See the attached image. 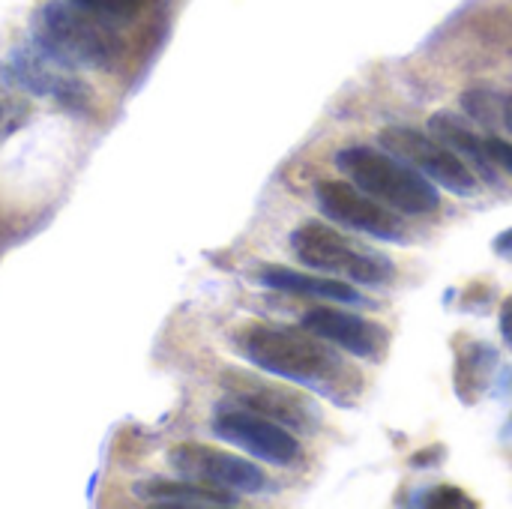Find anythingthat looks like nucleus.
<instances>
[{
  "mask_svg": "<svg viewBox=\"0 0 512 509\" xmlns=\"http://www.w3.org/2000/svg\"><path fill=\"white\" fill-rule=\"evenodd\" d=\"M237 351L261 372L309 387L339 405L360 393V375L339 357L327 339L312 330L276 327V324H246L234 336Z\"/></svg>",
  "mask_w": 512,
  "mask_h": 509,
  "instance_id": "obj_1",
  "label": "nucleus"
},
{
  "mask_svg": "<svg viewBox=\"0 0 512 509\" xmlns=\"http://www.w3.org/2000/svg\"><path fill=\"white\" fill-rule=\"evenodd\" d=\"M336 165L351 177L354 186L399 213L426 216L438 210V189L426 180L423 171L402 162L390 150L384 153L366 144H354L336 153Z\"/></svg>",
  "mask_w": 512,
  "mask_h": 509,
  "instance_id": "obj_2",
  "label": "nucleus"
},
{
  "mask_svg": "<svg viewBox=\"0 0 512 509\" xmlns=\"http://www.w3.org/2000/svg\"><path fill=\"white\" fill-rule=\"evenodd\" d=\"M33 39L39 48L63 60L66 66L78 69H108L117 60V36L93 18L90 9L60 0L39 6L33 18Z\"/></svg>",
  "mask_w": 512,
  "mask_h": 509,
  "instance_id": "obj_3",
  "label": "nucleus"
},
{
  "mask_svg": "<svg viewBox=\"0 0 512 509\" xmlns=\"http://www.w3.org/2000/svg\"><path fill=\"white\" fill-rule=\"evenodd\" d=\"M291 249L306 267L330 276H348L360 285H387L396 276L390 258L357 246L324 222H303L300 228H294Z\"/></svg>",
  "mask_w": 512,
  "mask_h": 509,
  "instance_id": "obj_4",
  "label": "nucleus"
},
{
  "mask_svg": "<svg viewBox=\"0 0 512 509\" xmlns=\"http://www.w3.org/2000/svg\"><path fill=\"white\" fill-rule=\"evenodd\" d=\"M213 435L231 447H240L243 453L267 462V465H279L288 468L297 462L300 456V444L297 438L276 420L255 414L249 408H231V405H219L216 417L210 423Z\"/></svg>",
  "mask_w": 512,
  "mask_h": 509,
  "instance_id": "obj_5",
  "label": "nucleus"
},
{
  "mask_svg": "<svg viewBox=\"0 0 512 509\" xmlns=\"http://www.w3.org/2000/svg\"><path fill=\"white\" fill-rule=\"evenodd\" d=\"M381 147L393 156L405 159L417 171H423L432 183H441L453 195H474L477 192V174L459 153H453L447 144H441L435 135H423L408 126H390L381 132Z\"/></svg>",
  "mask_w": 512,
  "mask_h": 509,
  "instance_id": "obj_6",
  "label": "nucleus"
},
{
  "mask_svg": "<svg viewBox=\"0 0 512 509\" xmlns=\"http://www.w3.org/2000/svg\"><path fill=\"white\" fill-rule=\"evenodd\" d=\"M315 198L327 219H333L351 231H363V234L387 240V243H408V234H405L408 225L396 216V210L381 204L378 198H372L369 192H363L354 183L321 180L315 186Z\"/></svg>",
  "mask_w": 512,
  "mask_h": 509,
  "instance_id": "obj_7",
  "label": "nucleus"
},
{
  "mask_svg": "<svg viewBox=\"0 0 512 509\" xmlns=\"http://www.w3.org/2000/svg\"><path fill=\"white\" fill-rule=\"evenodd\" d=\"M171 468L192 483L234 495H258L267 486V477L255 462L207 444H180L171 453Z\"/></svg>",
  "mask_w": 512,
  "mask_h": 509,
  "instance_id": "obj_8",
  "label": "nucleus"
},
{
  "mask_svg": "<svg viewBox=\"0 0 512 509\" xmlns=\"http://www.w3.org/2000/svg\"><path fill=\"white\" fill-rule=\"evenodd\" d=\"M222 387L228 390V396L237 405H243L255 414H264L282 426H291L300 432H315L321 423L318 408L309 396H303L291 387H282L276 381H264L249 372H225Z\"/></svg>",
  "mask_w": 512,
  "mask_h": 509,
  "instance_id": "obj_9",
  "label": "nucleus"
},
{
  "mask_svg": "<svg viewBox=\"0 0 512 509\" xmlns=\"http://www.w3.org/2000/svg\"><path fill=\"white\" fill-rule=\"evenodd\" d=\"M9 69H12V75L18 78V84L27 93L48 96L57 105H63L66 111H87L90 108L87 87H84L81 78H75L72 66H66L63 60L48 54L36 42L15 48L12 60H9Z\"/></svg>",
  "mask_w": 512,
  "mask_h": 509,
  "instance_id": "obj_10",
  "label": "nucleus"
},
{
  "mask_svg": "<svg viewBox=\"0 0 512 509\" xmlns=\"http://www.w3.org/2000/svg\"><path fill=\"white\" fill-rule=\"evenodd\" d=\"M303 327L312 330L315 336L327 339L330 345H336L354 357H363V360H381L390 345V336L381 324L366 321L345 309H330V306L309 309L303 315Z\"/></svg>",
  "mask_w": 512,
  "mask_h": 509,
  "instance_id": "obj_11",
  "label": "nucleus"
},
{
  "mask_svg": "<svg viewBox=\"0 0 512 509\" xmlns=\"http://www.w3.org/2000/svg\"><path fill=\"white\" fill-rule=\"evenodd\" d=\"M135 498L153 507H174V509H210V507H234L237 495L222 492L213 486H201L192 480H165V477H150L135 483Z\"/></svg>",
  "mask_w": 512,
  "mask_h": 509,
  "instance_id": "obj_12",
  "label": "nucleus"
},
{
  "mask_svg": "<svg viewBox=\"0 0 512 509\" xmlns=\"http://www.w3.org/2000/svg\"><path fill=\"white\" fill-rule=\"evenodd\" d=\"M258 282L273 288V291H285V294H300V297H315V300H336V303H363V294L357 288H351L342 279H327V276H312V273H297L279 264L261 267Z\"/></svg>",
  "mask_w": 512,
  "mask_h": 509,
  "instance_id": "obj_13",
  "label": "nucleus"
},
{
  "mask_svg": "<svg viewBox=\"0 0 512 509\" xmlns=\"http://www.w3.org/2000/svg\"><path fill=\"white\" fill-rule=\"evenodd\" d=\"M429 132H432L441 144H447L453 153H459L462 159H468V162H471V171H477V174H483L486 180L495 183V165H492V159H489L486 141H483L477 132H471L456 114H447V111L432 114V117H429Z\"/></svg>",
  "mask_w": 512,
  "mask_h": 509,
  "instance_id": "obj_14",
  "label": "nucleus"
},
{
  "mask_svg": "<svg viewBox=\"0 0 512 509\" xmlns=\"http://www.w3.org/2000/svg\"><path fill=\"white\" fill-rule=\"evenodd\" d=\"M495 363H498V351L486 342H465L456 351V393L462 402L471 405L483 396Z\"/></svg>",
  "mask_w": 512,
  "mask_h": 509,
  "instance_id": "obj_15",
  "label": "nucleus"
},
{
  "mask_svg": "<svg viewBox=\"0 0 512 509\" xmlns=\"http://www.w3.org/2000/svg\"><path fill=\"white\" fill-rule=\"evenodd\" d=\"M27 117H30L27 90L18 84L12 69L6 63H0V135L15 132Z\"/></svg>",
  "mask_w": 512,
  "mask_h": 509,
  "instance_id": "obj_16",
  "label": "nucleus"
},
{
  "mask_svg": "<svg viewBox=\"0 0 512 509\" xmlns=\"http://www.w3.org/2000/svg\"><path fill=\"white\" fill-rule=\"evenodd\" d=\"M462 108L483 126H498L504 120V99L486 87H474L462 93Z\"/></svg>",
  "mask_w": 512,
  "mask_h": 509,
  "instance_id": "obj_17",
  "label": "nucleus"
},
{
  "mask_svg": "<svg viewBox=\"0 0 512 509\" xmlns=\"http://www.w3.org/2000/svg\"><path fill=\"white\" fill-rule=\"evenodd\" d=\"M420 504L423 507H474V501L453 486H438V489L426 492V498Z\"/></svg>",
  "mask_w": 512,
  "mask_h": 509,
  "instance_id": "obj_18",
  "label": "nucleus"
},
{
  "mask_svg": "<svg viewBox=\"0 0 512 509\" xmlns=\"http://www.w3.org/2000/svg\"><path fill=\"white\" fill-rule=\"evenodd\" d=\"M144 6H147V0H102L99 3V12L126 21V18H135Z\"/></svg>",
  "mask_w": 512,
  "mask_h": 509,
  "instance_id": "obj_19",
  "label": "nucleus"
},
{
  "mask_svg": "<svg viewBox=\"0 0 512 509\" xmlns=\"http://www.w3.org/2000/svg\"><path fill=\"white\" fill-rule=\"evenodd\" d=\"M486 150H489V159L492 165L504 168L507 174H512V144L510 141H501V138H486Z\"/></svg>",
  "mask_w": 512,
  "mask_h": 509,
  "instance_id": "obj_20",
  "label": "nucleus"
},
{
  "mask_svg": "<svg viewBox=\"0 0 512 509\" xmlns=\"http://www.w3.org/2000/svg\"><path fill=\"white\" fill-rule=\"evenodd\" d=\"M501 336H504L507 348H512V297L504 303V309H501Z\"/></svg>",
  "mask_w": 512,
  "mask_h": 509,
  "instance_id": "obj_21",
  "label": "nucleus"
},
{
  "mask_svg": "<svg viewBox=\"0 0 512 509\" xmlns=\"http://www.w3.org/2000/svg\"><path fill=\"white\" fill-rule=\"evenodd\" d=\"M495 252H498L501 258L512 261V228H507L504 234H498V237H495Z\"/></svg>",
  "mask_w": 512,
  "mask_h": 509,
  "instance_id": "obj_22",
  "label": "nucleus"
},
{
  "mask_svg": "<svg viewBox=\"0 0 512 509\" xmlns=\"http://www.w3.org/2000/svg\"><path fill=\"white\" fill-rule=\"evenodd\" d=\"M504 126L512 132V96L504 99Z\"/></svg>",
  "mask_w": 512,
  "mask_h": 509,
  "instance_id": "obj_23",
  "label": "nucleus"
},
{
  "mask_svg": "<svg viewBox=\"0 0 512 509\" xmlns=\"http://www.w3.org/2000/svg\"><path fill=\"white\" fill-rule=\"evenodd\" d=\"M75 6H81V9H90V12H99V3L102 0H72Z\"/></svg>",
  "mask_w": 512,
  "mask_h": 509,
  "instance_id": "obj_24",
  "label": "nucleus"
}]
</instances>
